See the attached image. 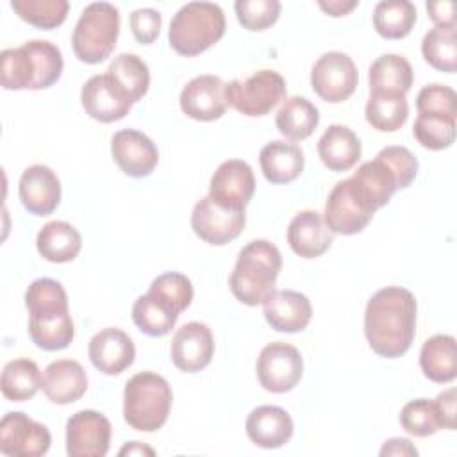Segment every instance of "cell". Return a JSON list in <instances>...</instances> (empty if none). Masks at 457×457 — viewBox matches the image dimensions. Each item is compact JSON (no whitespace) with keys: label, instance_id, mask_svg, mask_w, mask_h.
<instances>
[{"label":"cell","instance_id":"cb8c5ba5","mask_svg":"<svg viewBox=\"0 0 457 457\" xmlns=\"http://www.w3.org/2000/svg\"><path fill=\"white\" fill-rule=\"evenodd\" d=\"M41 389L52 403L68 405L86 393L87 375L80 362L73 359H59L45 368Z\"/></svg>","mask_w":457,"mask_h":457},{"label":"cell","instance_id":"3957f363","mask_svg":"<svg viewBox=\"0 0 457 457\" xmlns=\"http://www.w3.org/2000/svg\"><path fill=\"white\" fill-rule=\"evenodd\" d=\"M191 300L193 284L186 275L177 271L162 273L134 302L132 321L146 336H166L175 327L180 312L191 305Z\"/></svg>","mask_w":457,"mask_h":457},{"label":"cell","instance_id":"30bf717a","mask_svg":"<svg viewBox=\"0 0 457 457\" xmlns=\"http://www.w3.org/2000/svg\"><path fill=\"white\" fill-rule=\"evenodd\" d=\"M303 359L296 346L275 341L266 345L257 357V378L270 393H287L302 378Z\"/></svg>","mask_w":457,"mask_h":457},{"label":"cell","instance_id":"5b68a950","mask_svg":"<svg viewBox=\"0 0 457 457\" xmlns=\"http://www.w3.org/2000/svg\"><path fill=\"white\" fill-rule=\"evenodd\" d=\"M225 14L218 4L189 2L173 14L168 39L177 54L193 57L218 43L225 34Z\"/></svg>","mask_w":457,"mask_h":457},{"label":"cell","instance_id":"ffe728a7","mask_svg":"<svg viewBox=\"0 0 457 457\" xmlns=\"http://www.w3.org/2000/svg\"><path fill=\"white\" fill-rule=\"evenodd\" d=\"M18 195L30 214L48 216L61 202V182L52 168L32 164L20 177Z\"/></svg>","mask_w":457,"mask_h":457},{"label":"cell","instance_id":"484cf974","mask_svg":"<svg viewBox=\"0 0 457 457\" xmlns=\"http://www.w3.org/2000/svg\"><path fill=\"white\" fill-rule=\"evenodd\" d=\"M350 180L375 211L386 205L393 193L400 189L396 173L380 154H377L373 161L362 162L357 171H353Z\"/></svg>","mask_w":457,"mask_h":457},{"label":"cell","instance_id":"f6af8a7d","mask_svg":"<svg viewBox=\"0 0 457 457\" xmlns=\"http://www.w3.org/2000/svg\"><path fill=\"white\" fill-rule=\"evenodd\" d=\"M393 168V171L398 177L400 189L412 184L418 173V159L412 155V152L405 146H386L378 152Z\"/></svg>","mask_w":457,"mask_h":457},{"label":"cell","instance_id":"d6a6232c","mask_svg":"<svg viewBox=\"0 0 457 457\" xmlns=\"http://www.w3.org/2000/svg\"><path fill=\"white\" fill-rule=\"evenodd\" d=\"M43 377L39 368L30 359H14L4 366L0 389L11 402L30 400L41 387Z\"/></svg>","mask_w":457,"mask_h":457},{"label":"cell","instance_id":"ab89813d","mask_svg":"<svg viewBox=\"0 0 457 457\" xmlns=\"http://www.w3.org/2000/svg\"><path fill=\"white\" fill-rule=\"evenodd\" d=\"M11 7L23 21L50 30L64 23L70 4L66 0H12Z\"/></svg>","mask_w":457,"mask_h":457},{"label":"cell","instance_id":"bcb514c9","mask_svg":"<svg viewBox=\"0 0 457 457\" xmlns=\"http://www.w3.org/2000/svg\"><path fill=\"white\" fill-rule=\"evenodd\" d=\"M129 23H130L134 37L141 45H150L157 39V36L161 32L162 18H161L159 11H155L152 7H143V9H136L130 14Z\"/></svg>","mask_w":457,"mask_h":457},{"label":"cell","instance_id":"2e32d148","mask_svg":"<svg viewBox=\"0 0 457 457\" xmlns=\"http://www.w3.org/2000/svg\"><path fill=\"white\" fill-rule=\"evenodd\" d=\"M255 191V177L246 161L228 159L211 177L209 196L230 209H245Z\"/></svg>","mask_w":457,"mask_h":457},{"label":"cell","instance_id":"4fadbf2b","mask_svg":"<svg viewBox=\"0 0 457 457\" xmlns=\"http://www.w3.org/2000/svg\"><path fill=\"white\" fill-rule=\"evenodd\" d=\"M111 421L93 411L84 409L66 423V453L70 457H104L111 446Z\"/></svg>","mask_w":457,"mask_h":457},{"label":"cell","instance_id":"4dcf8cb0","mask_svg":"<svg viewBox=\"0 0 457 457\" xmlns=\"http://www.w3.org/2000/svg\"><path fill=\"white\" fill-rule=\"evenodd\" d=\"M36 246L39 255L50 262H70L79 255L82 237L71 223L55 220L37 232Z\"/></svg>","mask_w":457,"mask_h":457},{"label":"cell","instance_id":"7c38bea8","mask_svg":"<svg viewBox=\"0 0 457 457\" xmlns=\"http://www.w3.org/2000/svg\"><path fill=\"white\" fill-rule=\"evenodd\" d=\"M246 223L245 209H230L209 195L195 204L191 212L193 232L209 245H227L236 239Z\"/></svg>","mask_w":457,"mask_h":457},{"label":"cell","instance_id":"8d00e7d4","mask_svg":"<svg viewBox=\"0 0 457 457\" xmlns=\"http://www.w3.org/2000/svg\"><path fill=\"white\" fill-rule=\"evenodd\" d=\"M364 114L373 129L380 132H395L407 121L409 104L403 95L370 93Z\"/></svg>","mask_w":457,"mask_h":457},{"label":"cell","instance_id":"603a6c76","mask_svg":"<svg viewBox=\"0 0 457 457\" xmlns=\"http://www.w3.org/2000/svg\"><path fill=\"white\" fill-rule=\"evenodd\" d=\"M332 241L334 232L318 211H302L289 221L287 243L291 250L303 259L323 255L330 248Z\"/></svg>","mask_w":457,"mask_h":457},{"label":"cell","instance_id":"7bdbcfd3","mask_svg":"<svg viewBox=\"0 0 457 457\" xmlns=\"http://www.w3.org/2000/svg\"><path fill=\"white\" fill-rule=\"evenodd\" d=\"M236 16L246 30H264L271 27L280 14L278 0H237Z\"/></svg>","mask_w":457,"mask_h":457},{"label":"cell","instance_id":"e575fe53","mask_svg":"<svg viewBox=\"0 0 457 457\" xmlns=\"http://www.w3.org/2000/svg\"><path fill=\"white\" fill-rule=\"evenodd\" d=\"M37 80L36 61L25 46L5 48L0 54V82L4 89H34Z\"/></svg>","mask_w":457,"mask_h":457},{"label":"cell","instance_id":"8992f818","mask_svg":"<svg viewBox=\"0 0 457 457\" xmlns=\"http://www.w3.org/2000/svg\"><path fill=\"white\" fill-rule=\"evenodd\" d=\"M171 387L164 377L154 371H141L129 378L123 391V418L139 432L161 428L171 409Z\"/></svg>","mask_w":457,"mask_h":457},{"label":"cell","instance_id":"c3c4849f","mask_svg":"<svg viewBox=\"0 0 457 457\" xmlns=\"http://www.w3.org/2000/svg\"><path fill=\"white\" fill-rule=\"evenodd\" d=\"M427 11L436 27H455V4L450 0L428 2Z\"/></svg>","mask_w":457,"mask_h":457},{"label":"cell","instance_id":"5bb4252c","mask_svg":"<svg viewBox=\"0 0 457 457\" xmlns=\"http://www.w3.org/2000/svg\"><path fill=\"white\" fill-rule=\"evenodd\" d=\"M48 428L25 412H7L0 421V452L11 457H39L50 448Z\"/></svg>","mask_w":457,"mask_h":457},{"label":"cell","instance_id":"681fc988","mask_svg":"<svg viewBox=\"0 0 457 457\" xmlns=\"http://www.w3.org/2000/svg\"><path fill=\"white\" fill-rule=\"evenodd\" d=\"M380 455H418V450L409 439L391 437L382 445Z\"/></svg>","mask_w":457,"mask_h":457},{"label":"cell","instance_id":"ba28073f","mask_svg":"<svg viewBox=\"0 0 457 457\" xmlns=\"http://www.w3.org/2000/svg\"><path fill=\"white\" fill-rule=\"evenodd\" d=\"M286 80L273 70H259L248 79L227 84V104L245 116H264L286 98Z\"/></svg>","mask_w":457,"mask_h":457},{"label":"cell","instance_id":"d590c367","mask_svg":"<svg viewBox=\"0 0 457 457\" xmlns=\"http://www.w3.org/2000/svg\"><path fill=\"white\" fill-rule=\"evenodd\" d=\"M114 82L129 95L132 104L141 100L150 86V71L146 62L136 54H120L109 64L107 71Z\"/></svg>","mask_w":457,"mask_h":457},{"label":"cell","instance_id":"7a4b0ae2","mask_svg":"<svg viewBox=\"0 0 457 457\" xmlns=\"http://www.w3.org/2000/svg\"><path fill=\"white\" fill-rule=\"evenodd\" d=\"M29 309V336L46 352L66 348L75 334L68 309V295L61 282L37 278L25 291Z\"/></svg>","mask_w":457,"mask_h":457},{"label":"cell","instance_id":"d4e9b609","mask_svg":"<svg viewBox=\"0 0 457 457\" xmlns=\"http://www.w3.org/2000/svg\"><path fill=\"white\" fill-rule=\"evenodd\" d=\"M246 436L261 448H280L293 436V420L286 409L277 405L255 407L245 423Z\"/></svg>","mask_w":457,"mask_h":457},{"label":"cell","instance_id":"60d3db41","mask_svg":"<svg viewBox=\"0 0 457 457\" xmlns=\"http://www.w3.org/2000/svg\"><path fill=\"white\" fill-rule=\"evenodd\" d=\"M400 425L407 434L416 437H427L443 428L434 400L427 398L407 402L400 412Z\"/></svg>","mask_w":457,"mask_h":457},{"label":"cell","instance_id":"f907efd6","mask_svg":"<svg viewBox=\"0 0 457 457\" xmlns=\"http://www.w3.org/2000/svg\"><path fill=\"white\" fill-rule=\"evenodd\" d=\"M318 5H320L327 14L337 18V16L348 14L353 7L359 5V2H357V0H343V2H341V0H328V2L320 0Z\"/></svg>","mask_w":457,"mask_h":457},{"label":"cell","instance_id":"ee69618b","mask_svg":"<svg viewBox=\"0 0 457 457\" xmlns=\"http://www.w3.org/2000/svg\"><path fill=\"white\" fill-rule=\"evenodd\" d=\"M416 109L420 112H434L457 118V95L452 87L443 84H428L421 87L416 96Z\"/></svg>","mask_w":457,"mask_h":457},{"label":"cell","instance_id":"83f0119b","mask_svg":"<svg viewBox=\"0 0 457 457\" xmlns=\"http://www.w3.org/2000/svg\"><path fill=\"white\" fill-rule=\"evenodd\" d=\"M318 155L332 171H346L361 157V141L346 125H330L318 141Z\"/></svg>","mask_w":457,"mask_h":457},{"label":"cell","instance_id":"74e56055","mask_svg":"<svg viewBox=\"0 0 457 457\" xmlns=\"http://www.w3.org/2000/svg\"><path fill=\"white\" fill-rule=\"evenodd\" d=\"M421 54L425 61L446 73L457 70V29L455 27H434L421 41Z\"/></svg>","mask_w":457,"mask_h":457},{"label":"cell","instance_id":"8fae6325","mask_svg":"<svg viewBox=\"0 0 457 457\" xmlns=\"http://www.w3.org/2000/svg\"><path fill=\"white\" fill-rule=\"evenodd\" d=\"M359 73L350 55L343 52H327L311 70V86L314 93L330 104L350 98L357 87Z\"/></svg>","mask_w":457,"mask_h":457},{"label":"cell","instance_id":"836d02e7","mask_svg":"<svg viewBox=\"0 0 457 457\" xmlns=\"http://www.w3.org/2000/svg\"><path fill=\"white\" fill-rule=\"evenodd\" d=\"M416 23V7L409 0H384L373 9V27L386 39L405 37Z\"/></svg>","mask_w":457,"mask_h":457},{"label":"cell","instance_id":"4316f807","mask_svg":"<svg viewBox=\"0 0 457 457\" xmlns=\"http://www.w3.org/2000/svg\"><path fill=\"white\" fill-rule=\"evenodd\" d=\"M303 152L295 143L280 139L270 141L259 152V164L262 175L271 184H287L300 177L303 171Z\"/></svg>","mask_w":457,"mask_h":457},{"label":"cell","instance_id":"f546056e","mask_svg":"<svg viewBox=\"0 0 457 457\" xmlns=\"http://www.w3.org/2000/svg\"><path fill=\"white\" fill-rule=\"evenodd\" d=\"M420 368L432 382H452L457 375L455 339L448 334H436L428 337L420 350Z\"/></svg>","mask_w":457,"mask_h":457},{"label":"cell","instance_id":"d6986e66","mask_svg":"<svg viewBox=\"0 0 457 457\" xmlns=\"http://www.w3.org/2000/svg\"><path fill=\"white\" fill-rule=\"evenodd\" d=\"M214 353L212 332L205 323L189 321L182 325L171 339V361L186 373L204 370Z\"/></svg>","mask_w":457,"mask_h":457},{"label":"cell","instance_id":"f1b7e54d","mask_svg":"<svg viewBox=\"0 0 457 457\" xmlns=\"http://www.w3.org/2000/svg\"><path fill=\"white\" fill-rule=\"evenodd\" d=\"M370 91L378 95H407L412 86V66L398 54H384L370 66Z\"/></svg>","mask_w":457,"mask_h":457},{"label":"cell","instance_id":"9c48e42d","mask_svg":"<svg viewBox=\"0 0 457 457\" xmlns=\"http://www.w3.org/2000/svg\"><path fill=\"white\" fill-rule=\"evenodd\" d=\"M375 209L355 189L350 177L339 180L328 193L323 220L334 234L352 236L366 228Z\"/></svg>","mask_w":457,"mask_h":457},{"label":"cell","instance_id":"b9f144b4","mask_svg":"<svg viewBox=\"0 0 457 457\" xmlns=\"http://www.w3.org/2000/svg\"><path fill=\"white\" fill-rule=\"evenodd\" d=\"M25 46L30 50L34 61H36V70H37V80L34 89H45L54 86L61 73H62V55L57 45L52 41L45 39H30L25 43Z\"/></svg>","mask_w":457,"mask_h":457},{"label":"cell","instance_id":"7dc6e473","mask_svg":"<svg viewBox=\"0 0 457 457\" xmlns=\"http://www.w3.org/2000/svg\"><path fill=\"white\" fill-rule=\"evenodd\" d=\"M436 403V411L441 421L443 428H455V389L450 387L443 393H439L434 400Z\"/></svg>","mask_w":457,"mask_h":457},{"label":"cell","instance_id":"9a60e30c","mask_svg":"<svg viewBox=\"0 0 457 457\" xmlns=\"http://www.w3.org/2000/svg\"><path fill=\"white\" fill-rule=\"evenodd\" d=\"M84 111L96 121L111 123L125 118L132 107L129 95L109 73L93 75L80 91Z\"/></svg>","mask_w":457,"mask_h":457},{"label":"cell","instance_id":"44dd1931","mask_svg":"<svg viewBox=\"0 0 457 457\" xmlns=\"http://www.w3.org/2000/svg\"><path fill=\"white\" fill-rule=\"evenodd\" d=\"M87 353L98 371L104 375H118L134 362L136 346L121 328L107 327L89 339Z\"/></svg>","mask_w":457,"mask_h":457},{"label":"cell","instance_id":"52a82bcc","mask_svg":"<svg viewBox=\"0 0 457 457\" xmlns=\"http://www.w3.org/2000/svg\"><path fill=\"white\" fill-rule=\"evenodd\" d=\"M120 34V11L109 2H93L86 5L75 23L71 46L79 61L96 64L105 61Z\"/></svg>","mask_w":457,"mask_h":457},{"label":"cell","instance_id":"e0dca14e","mask_svg":"<svg viewBox=\"0 0 457 457\" xmlns=\"http://www.w3.org/2000/svg\"><path fill=\"white\" fill-rule=\"evenodd\" d=\"M227 84L218 75H198L180 91V109L198 121H214L227 111Z\"/></svg>","mask_w":457,"mask_h":457},{"label":"cell","instance_id":"7402d4cb","mask_svg":"<svg viewBox=\"0 0 457 457\" xmlns=\"http://www.w3.org/2000/svg\"><path fill=\"white\" fill-rule=\"evenodd\" d=\"M262 312L271 328L287 334L303 330L312 318L309 298L303 293L293 289L273 291L262 302Z\"/></svg>","mask_w":457,"mask_h":457},{"label":"cell","instance_id":"1f68e13d","mask_svg":"<svg viewBox=\"0 0 457 457\" xmlns=\"http://www.w3.org/2000/svg\"><path fill=\"white\" fill-rule=\"evenodd\" d=\"M320 121L318 107L303 96L287 98L275 116L278 132L289 141H302L309 137Z\"/></svg>","mask_w":457,"mask_h":457},{"label":"cell","instance_id":"6da1fadb","mask_svg":"<svg viewBox=\"0 0 457 457\" xmlns=\"http://www.w3.org/2000/svg\"><path fill=\"white\" fill-rule=\"evenodd\" d=\"M416 298L400 286L378 289L366 303L364 334L370 348L386 359L403 355L416 332Z\"/></svg>","mask_w":457,"mask_h":457},{"label":"cell","instance_id":"277c9868","mask_svg":"<svg viewBox=\"0 0 457 457\" xmlns=\"http://www.w3.org/2000/svg\"><path fill=\"white\" fill-rule=\"evenodd\" d=\"M282 268L278 248L266 239H253L245 245L228 277L232 295L245 305L262 303L273 291Z\"/></svg>","mask_w":457,"mask_h":457},{"label":"cell","instance_id":"816d5d0a","mask_svg":"<svg viewBox=\"0 0 457 457\" xmlns=\"http://www.w3.org/2000/svg\"><path fill=\"white\" fill-rule=\"evenodd\" d=\"M143 453L154 455L155 452H154L150 446H145V445L139 443V441H132V443L125 445V446L120 450V455H143Z\"/></svg>","mask_w":457,"mask_h":457},{"label":"cell","instance_id":"ac0fdd59","mask_svg":"<svg viewBox=\"0 0 457 457\" xmlns=\"http://www.w3.org/2000/svg\"><path fill=\"white\" fill-rule=\"evenodd\" d=\"M111 154L120 170L134 179L148 177L159 162V152L154 141L134 129H123L112 136Z\"/></svg>","mask_w":457,"mask_h":457},{"label":"cell","instance_id":"f35d334b","mask_svg":"<svg viewBox=\"0 0 457 457\" xmlns=\"http://www.w3.org/2000/svg\"><path fill=\"white\" fill-rule=\"evenodd\" d=\"M455 120L445 114L420 112L412 134L416 141L428 150H445L455 141Z\"/></svg>","mask_w":457,"mask_h":457}]
</instances>
